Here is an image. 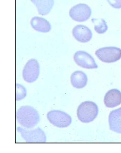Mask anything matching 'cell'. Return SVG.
Returning <instances> with one entry per match:
<instances>
[{
	"mask_svg": "<svg viewBox=\"0 0 121 153\" xmlns=\"http://www.w3.org/2000/svg\"><path fill=\"white\" fill-rule=\"evenodd\" d=\"M31 25L35 30L41 33H48L51 30L50 22L43 18L39 16L33 17L30 22Z\"/></svg>",
	"mask_w": 121,
	"mask_h": 153,
	"instance_id": "cell-12",
	"label": "cell"
},
{
	"mask_svg": "<svg viewBox=\"0 0 121 153\" xmlns=\"http://www.w3.org/2000/svg\"><path fill=\"white\" fill-rule=\"evenodd\" d=\"M94 25V30L98 34H103L107 31L108 27L105 21L102 19H93L91 20Z\"/></svg>",
	"mask_w": 121,
	"mask_h": 153,
	"instance_id": "cell-15",
	"label": "cell"
},
{
	"mask_svg": "<svg viewBox=\"0 0 121 153\" xmlns=\"http://www.w3.org/2000/svg\"><path fill=\"white\" fill-rule=\"evenodd\" d=\"M109 4L115 9L121 8V0H107Z\"/></svg>",
	"mask_w": 121,
	"mask_h": 153,
	"instance_id": "cell-17",
	"label": "cell"
},
{
	"mask_svg": "<svg viewBox=\"0 0 121 153\" xmlns=\"http://www.w3.org/2000/svg\"><path fill=\"white\" fill-rule=\"evenodd\" d=\"M47 118L51 124L59 128H66L71 125L72 118L67 113L60 110L50 111L47 114Z\"/></svg>",
	"mask_w": 121,
	"mask_h": 153,
	"instance_id": "cell-4",
	"label": "cell"
},
{
	"mask_svg": "<svg viewBox=\"0 0 121 153\" xmlns=\"http://www.w3.org/2000/svg\"><path fill=\"white\" fill-rule=\"evenodd\" d=\"M40 74L39 63L35 59L29 60L22 72L23 78L27 83H33L37 79Z\"/></svg>",
	"mask_w": 121,
	"mask_h": 153,
	"instance_id": "cell-6",
	"label": "cell"
},
{
	"mask_svg": "<svg viewBox=\"0 0 121 153\" xmlns=\"http://www.w3.org/2000/svg\"><path fill=\"white\" fill-rule=\"evenodd\" d=\"M109 125L110 130L118 134H121V108L110 113Z\"/></svg>",
	"mask_w": 121,
	"mask_h": 153,
	"instance_id": "cell-11",
	"label": "cell"
},
{
	"mask_svg": "<svg viewBox=\"0 0 121 153\" xmlns=\"http://www.w3.org/2000/svg\"><path fill=\"white\" fill-rule=\"evenodd\" d=\"M16 130L21 134L23 139L28 143H45L46 141V136L45 132L39 127L32 130L17 127Z\"/></svg>",
	"mask_w": 121,
	"mask_h": 153,
	"instance_id": "cell-5",
	"label": "cell"
},
{
	"mask_svg": "<svg viewBox=\"0 0 121 153\" xmlns=\"http://www.w3.org/2000/svg\"><path fill=\"white\" fill-rule=\"evenodd\" d=\"M27 95V91L25 87L16 83V100H21L24 99V98Z\"/></svg>",
	"mask_w": 121,
	"mask_h": 153,
	"instance_id": "cell-16",
	"label": "cell"
},
{
	"mask_svg": "<svg viewBox=\"0 0 121 153\" xmlns=\"http://www.w3.org/2000/svg\"><path fill=\"white\" fill-rule=\"evenodd\" d=\"M69 15L74 21L85 22L91 15V9L87 5L80 3L72 7L69 11Z\"/></svg>",
	"mask_w": 121,
	"mask_h": 153,
	"instance_id": "cell-7",
	"label": "cell"
},
{
	"mask_svg": "<svg viewBox=\"0 0 121 153\" xmlns=\"http://www.w3.org/2000/svg\"><path fill=\"white\" fill-rule=\"evenodd\" d=\"M75 63L78 66L88 69L97 68L98 65L93 57L89 53L84 51H78L75 53L74 56Z\"/></svg>",
	"mask_w": 121,
	"mask_h": 153,
	"instance_id": "cell-8",
	"label": "cell"
},
{
	"mask_svg": "<svg viewBox=\"0 0 121 153\" xmlns=\"http://www.w3.org/2000/svg\"><path fill=\"white\" fill-rule=\"evenodd\" d=\"M95 55L104 63H115L121 58V49L113 46L105 47L97 50Z\"/></svg>",
	"mask_w": 121,
	"mask_h": 153,
	"instance_id": "cell-3",
	"label": "cell"
},
{
	"mask_svg": "<svg viewBox=\"0 0 121 153\" xmlns=\"http://www.w3.org/2000/svg\"><path fill=\"white\" fill-rule=\"evenodd\" d=\"M16 118L21 126L27 128H33L40 121L39 112L29 105H24L18 109Z\"/></svg>",
	"mask_w": 121,
	"mask_h": 153,
	"instance_id": "cell-1",
	"label": "cell"
},
{
	"mask_svg": "<svg viewBox=\"0 0 121 153\" xmlns=\"http://www.w3.org/2000/svg\"><path fill=\"white\" fill-rule=\"evenodd\" d=\"M98 114V108L93 102L86 101L81 104L77 110V116L84 123L93 121Z\"/></svg>",
	"mask_w": 121,
	"mask_h": 153,
	"instance_id": "cell-2",
	"label": "cell"
},
{
	"mask_svg": "<svg viewBox=\"0 0 121 153\" xmlns=\"http://www.w3.org/2000/svg\"><path fill=\"white\" fill-rule=\"evenodd\" d=\"M72 35L77 41L80 42H88L93 37V33L89 28L85 25H78L72 30Z\"/></svg>",
	"mask_w": 121,
	"mask_h": 153,
	"instance_id": "cell-9",
	"label": "cell"
},
{
	"mask_svg": "<svg viewBox=\"0 0 121 153\" xmlns=\"http://www.w3.org/2000/svg\"><path fill=\"white\" fill-rule=\"evenodd\" d=\"M31 1L36 7L40 15L48 14L54 4V0H31Z\"/></svg>",
	"mask_w": 121,
	"mask_h": 153,
	"instance_id": "cell-14",
	"label": "cell"
},
{
	"mask_svg": "<svg viewBox=\"0 0 121 153\" xmlns=\"http://www.w3.org/2000/svg\"><path fill=\"white\" fill-rule=\"evenodd\" d=\"M87 76L82 71H75L71 75V81L72 86L76 89H82L87 83Z\"/></svg>",
	"mask_w": 121,
	"mask_h": 153,
	"instance_id": "cell-13",
	"label": "cell"
},
{
	"mask_svg": "<svg viewBox=\"0 0 121 153\" xmlns=\"http://www.w3.org/2000/svg\"><path fill=\"white\" fill-rule=\"evenodd\" d=\"M104 104L106 107L115 108L121 104V92L119 90L113 89L109 90L104 97Z\"/></svg>",
	"mask_w": 121,
	"mask_h": 153,
	"instance_id": "cell-10",
	"label": "cell"
}]
</instances>
